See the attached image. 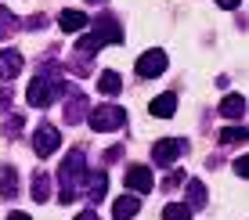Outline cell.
Instances as JSON below:
<instances>
[{
    "instance_id": "1",
    "label": "cell",
    "mask_w": 249,
    "mask_h": 220,
    "mask_svg": "<svg viewBox=\"0 0 249 220\" xmlns=\"http://www.w3.org/2000/svg\"><path fill=\"white\" fill-rule=\"evenodd\" d=\"M58 181H62V202H76L83 195V184H87V155L83 148H72L58 166Z\"/></svg>"
},
{
    "instance_id": "2",
    "label": "cell",
    "mask_w": 249,
    "mask_h": 220,
    "mask_svg": "<svg viewBox=\"0 0 249 220\" xmlns=\"http://www.w3.org/2000/svg\"><path fill=\"white\" fill-rule=\"evenodd\" d=\"M54 94H65V80H62V72H58L54 65H44V69L36 72V80H33L25 101H29L33 108H47L51 101H54Z\"/></svg>"
},
{
    "instance_id": "3",
    "label": "cell",
    "mask_w": 249,
    "mask_h": 220,
    "mask_svg": "<svg viewBox=\"0 0 249 220\" xmlns=\"http://www.w3.org/2000/svg\"><path fill=\"white\" fill-rule=\"evenodd\" d=\"M87 123H90V130H98V134L123 130V126H126V112L119 105H98V108H90Z\"/></svg>"
},
{
    "instance_id": "4",
    "label": "cell",
    "mask_w": 249,
    "mask_h": 220,
    "mask_svg": "<svg viewBox=\"0 0 249 220\" xmlns=\"http://www.w3.org/2000/svg\"><path fill=\"white\" fill-rule=\"evenodd\" d=\"M184 152H188V145L181 137H162V141L152 145V159H156V166H174Z\"/></svg>"
},
{
    "instance_id": "5",
    "label": "cell",
    "mask_w": 249,
    "mask_h": 220,
    "mask_svg": "<svg viewBox=\"0 0 249 220\" xmlns=\"http://www.w3.org/2000/svg\"><path fill=\"white\" fill-rule=\"evenodd\" d=\"M58 126H51V123H40L36 130H33V152H36L40 159H47V155H54L58 152Z\"/></svg>"
},
{
    "instance_id": "6",
    "label": "cell",
    "mask_w": 249,
    "mask_h": 220,
    "mask_svg": "<svg viewBox=\"0 0 249 220\" xmlns=\"http://www.w3.org/2000/svg\"><path fill=\"white\" fill-rule=\"evenodd\" d=\"M123 184H126V188H130V191H137V195H144V191H152V188H156V177H152V170H148V166H126V170H123Z\"/></svg>"
},
{
    "instance_id": "7",
    "label": "cell",
    "mask_w": 249,
    "mask_h": 220,
    "mask_svg": "<svg viewBox=\"0 0 249 220\" xmlns=\"http://www.w3.org/2000/svg\"><path fill=\"white\" fill-rule=\"evenodd\" d=\"M166 72V54L162 51H144L141 58H137V76H144V80H152V76Z\"/></svg>"
},
{
    "instance_id": "8",
    "label": "cell",
    "mask_w": 249,
    "mask_h": 220,
    "mask_svg": "<svg viewBox=\"0 0 249 220\" xmlns=\"http://www.w3.org/2000/svg\"><path fill=\"white\" fill-rule=\"evenodd\" d=\"M65 112H62V119L69 123V126H76L80 119H87V98L80 94V90H69V98H65Z\"/></svg>"
},
{
    "instance_id": "9",
    "label": "cell",
    "mask_w": 249,
    "mask_h": 220,
    "mask_svg": "<svg viewBox=\"0 0 249 220\" xmlns=\"http://www.w3.org/2000/svg\"><path fill=\"white\" fill-rule=\"evenodd\" d=\"M108 191V177L105 170H87V184H83V195H87L90 202H101Z\"/></svg>"
},
{
    "instance_id": "10",
    "label": "cell",
    "mask_w": 249,
    "mask_h": 220,
    "mask_svg": "<svg viewBox=\"0 0 249 220\" xmlns=\"http://www.w3.org/2000/svg\"><path fill=\"white\" fill-rule=\"evenodd\" d=\"M22 54H18V51H0V80H15V76H18L22 72Z\"/></svg>"
},
{
    "instance_id": "11",
    "label": "cell",
    "mask_w": 249,
    "mask_h": 220,
    "mask_svg": "<svg viewBox=\"0 0 249 220\" xmlns=\"http://www.w3.org/2000/svg\"><path fill=\"white\" fill-rule=\"evenodd\" d=\"M224 119H242L246 116V98L242 94H228L224 101H220V108H217Z\"/></svg>"
},
{
    "instance_id": "12",
    "label": "cell",
    "mask_w": 249,
    "mask_h": 220,
    "mask_svg": "<svg viewBox=\"0 0 249 220\" xmlns=\"http://www.w3.org/2000/svg\"><path fill=\"white\" fill-rule=\"evenodd\" d=\"M18 195V170L15 166H0V199Z\"/></svg>"
},
{
    "instance_id": "13",
    "label": "cell",
    "mask_w": 249,
    "mask_h": 220,
    "mask_svg": "<svg viewBox=\"0 0 249 220\" xmlns=\"http://www.w3.org/2000/svg\"><path fill=\"white\" fill-rule=\"evenodd\" d=\"M137 209H141V199H134V195H123V199H116V206H112V217H116V220H134V217H137Z\"/></svg>"
},
{
    "instance_id": "14",
    "label": "cell",
    "mask_w": 249,
    "mask_h": 220,
    "mask_svg": "<svg viewBox=\"0 0 249 220\" xmlns=\"http://www.w3.org/2000/svg\"><path fill=\"white\" fill-rule=\"evenodd\" d=\"M174 112H177V94H159L152 101V116H159V119H170Z\"/></svg>"
},
{
    "instance_id": "15",
    "label": "cell",
    "mask_w": 249,
    "mask_h": 220,
    "mask_svg": "<svg viewBox=\"0 0 249 220\" xmlns=\"http://www.w3.org/2000/svg\"><path fill=\"white\" fill-rule=\"evenodd\" d=\"M58 25H62V33H80L87 25V15L83 11H62L58 15Z\"/></svg>"
},
{
    "instance_id": "16",
    "label": "cell",
    "mask_w": 249,
    "mask_h": 220,
    "mask_svg": "<svg viewBox=\"0 0 249 220\" xmlns=\"http://www.w3.org/2000/svg\"><path fill=\"white\" fill-rule=\"evenodd\" d=\"M98 90H101V94H108V98H116L119 90H123V80H119V72H112V69L101 72V76H98Z\"/></svg>"
},
{
    "instance_id": "17",
    "label": "cell",
    "mask_w": 249,
    "mask_h": 220,
    "mask_svg": "<svg viewBox=\"0 0 249 220\" xmlns=\"http://www.w3.org/2000/svg\"><path fill=\"white\" fill-rule=\"evenodd\" d=\"M33 199H36V202H47L51 199V177L44 170L33 173Z\"/></svg>"
},
{
    "instance_id": "18",
    "label": "cell",
    "mask_w": 249,
    "mask_h": 220,
    "mask_svg": "<svg viewBox=\"0 0 249 220\" xmlns=\"http://www.w3.org/2000/svg\"><path fill=\"white\" fill-rule=\"evenodd\" d=\"M188 209H206V188H202V181H188Z\"/></svg>"
},
{
    "instance_id": "19",
    "label": "cell",
    "mask_w": 249,
    "mask_h": 220,
    "mask_svg": "<svg viewBox=\"0 0 249 220\" xmlns=\"http://www.w3.org/2000/svg\"><path fill=\"white\" fill-rule=\"evenodd\" d=\"M246 126H228V130H220V145L231 148V145H246Z\"/></svg>"
},
{
    "instance_id": "20",
    "label": "cell",
    "mask_w": 249,
    "mask_h": 220,
    "mask_svg": "<svg viewBox=\"0 0 249 220\" xmlns=\"http://www.w3.org/2000/svg\"><path fill=\"white\" fill-rule=\"evenodd\" d=\"M162 220H192V209H188L184 202H170V206L162 209Z\"/></svg>"
},
{
    "instance_id": "21",
    "label": "cell",
    "mask_w": 249,
    "mask_h": 220,
    "mask_svg": "<svg viewBox=\"0 0 249 220\" xmlns=\"http://www.w3.org/2000/svg\"><path fill=\"white\" fill-rule=\"evenodd\" d=\"M15 29H18V18H15V15L7 11V7H0V40H4V36H11Z\"/></svg>"
},
{
    "instance_id": "22",
    "label": "cell",
    "mask_w": 249,
    "mask_h": 220,
    "mask_svg": "<svg viewBox=\"0 0 249 220\" xmlns=\"http://www.w3.org/2000/svg\"><path fill=\"white\" fill-rule=\"evenodd\" d=\"M22 130V119H18V116H15V119H7L4 126H0V137H15V134H18Z\"/></svg>"
},
{
    "instance_id": "23",
    "label": "cell",
    "mask_w": 249,
    "mask_h": 220,
    "mask_svg": "<svg viewBox=\"0 0 249 220\" xmlns=\"http://www.w3.org/2000/svg\"><path fill=\"white\" fill-rule=\"evenodd\" d=\"M44 25H47V18H44V15H33V18H25V25H22V29H44Z\"/></svg>"
},
{
    "instance_id": "24",
    "label": "cell",
    "mask_w": 249,
    "mask_h": 220,
    "mask_svg": "<svg viewBox=\"0 0 249 220\" xmlns=\"http://www.w3.org/2000/svg\"><path fill=\"white\" fill-rule=\"evenodd\" d=\"M235 173L242 177V181L249 177V159H246V155H242V159H235Z\"/></svg>"
},
{
    "instance_id": "25",
    "label": "cell",
    "mask_w": 249,
    "mask_h": 220,
    "mask_svg": "<svg viewBox=\"0 0 249 220\" xmlns=\"http://www.w3.org/2000/svg\"><path fill=\"white\" fill-rule=\"evenodd\" d=\"M177 184H181V173H170V177H166V181H162V191H174V188H177Z\"/></svg>"
},
{
    "instance_id": "26",
    "label": "cell",
    "mask_w": 249,
    "mask_h": 220,
    "mask_svg": "<svg viewBox=\"0 0 249 220\" xmlns=\"http://www.w3.org/2000/svg\"><path fill=\"white\" fill-rule=\"evenodd\" d=\"M7 105H11V90H7V87H0V112H4Z\"/></svg>"
},
{
    "instance_id": "27",
    "label": "cell",
    "mask_w": 249,
    "mask_h": 220,
    "mask_svg": "<svg viewBox=\"0 0 249 220\" xmlns=\"http://www.w3.org/2000/svg\"><path fill=\"white\" fill-rule=\"evenodd\" d=\"M76 220H101V217H98V213H94V209H83V213H80V217H76Z\"/></svg>"
},
{
    "instance_id": "28",
    "label": "cell",
    "mask_w": 249,
    "mask_h": 220,
    "mask_svg": "<svg viewBox=\"0 0 249 220\" xmlns=\"http://www.w3.org/2000/svg\"><path fill=\"white\" fill-rule=\"evenodd\" d=\"M217 4H220V7H228V11H231V7H238L242 0H217Z\"/></svg>"
},
{
    "instance_id": "29",
    "label": "cell",
    "mask_w": 249,
    "mask_h": 220,
    "mask_svg": "<svg viewBox=\"0 0 249 220\" xmlns=\"http://www.w3.org/2000/svg\"><path fill=\"white\" fill-rule=\"evenodd\" d=\"M7 220H33V217H29V213H11Z\"/></svg>"
},
{
    "instance_id": "30",
    "label": "cell",
    "mask_w": 249,
    "mask_h": 220,
    "mask_svg": "<svg viewBox=\"0 0 249 220\" xmlns=\"http://www.w3.org/2000/svg\"><path fill=\"white\" fill-rule=\"evenodd\" d=\"M87 4H105V0H87Z\"/></svg>"
}]
</instances>
